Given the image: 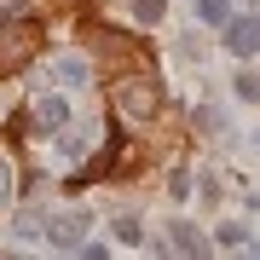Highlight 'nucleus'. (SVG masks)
<instances>
[{
	"label": "nucleus",
	"instance_id": "f257e3e1",
	"mask_svg": "<svg viewBox=\"0 0 260 260\" xmlns=\"http://www.w3.org/2000/svg\"><path fill=\"white\" fill-rule=\"evenodd\" d=\"M110 99H116L127 116H150V110H156V87H150L145 75H127V81H116V87H110Z\"/></svg>",
	"mask_w": 260,
	"mask_h": 260
},
{
	"label": "nucleus",
	"instance_id": "f03ea898",
	"mask_svg": "<svg viewBox=\"0 0 260 260\" xmlns=\"http://www.w3.org/2000/svg\"><path fill=\"white\" fill-rule=\"evenodd\" d=\"M87 225H93V214H87V208H70V214H52V220H47V237L58 243V249H75V243L87 237Z\"/></svg>",
	"mask_w": 260,
	"mask_h": 260
},
{
	"label": "nucleus",
	"instance_id": "7ed1b4c3",
	"mask_svg": "<svg viewBox=\"0 0 260 260\" xmlns=\"http://www.w3.org/2000/svg\"><path fill=\"white\" fill-rule=\"evenodd\" d=\"M162 254H168V260H208V243L197 237L185 220H179V225H168V243H162Z\"/></svg>",
	"mask_w": 260,
	"mask_h": 260
},
{
	"label": "nucleus",
	"instance_id": "20e7f679",
	"mask_svg": "<svg viewBox=\"0 0 260 260\" xmlns=\"http://www.w3.org/2000/svg\"><path fill=\"white\" fill-rule=\"evenodd\" d=\"M225 47H232L237 58L260 52V18H232V23H225Z\"/></svg>",
	"mask_w": 260,
	"mask_h": 260
},
{
	"label": "nucleus",
	"instance_id": "39448f33",
	"mask_svg": "<svg viewBox=\"0 0 260 260\" xmlns=\"http://www.w3.org/2000/svg\"><path fill=\"white\" fill-rule=\"evenodd\" d=\"M35 47H41V29L35 23H18V35H6V58H12V64H23Z\"/></svg>",
	"mask_w": 260,
	"mask_h": 260
},
{
	"label": "nucleus",
	"instance_id": "423d86ee",
	"mask_svg": "<svg viewBox=\"0 0 260 260\" xmlns=\"http://www.w3.org/2000/svg\"><path fill=\"white\" fill-rule=\"evenodd\" d=\"M35 121H41V127H64V121H70V104L58 99V93H47V99H35Z\"/></svg>",
	"mask_w": 260,
	"mask_h": 260
},
{
	"label": "nucleus",
	"instance_id": "0eeeda50",
	"mask_svg": "<svg viewBox=\"0 0 260 260\" xmlns=\"http://www.w3.org/2000/svg\"><path fill=\"white\" fill-rule=\"evenodd\" d=\"M197 18L214 23V29H225V23H232V6H225V0H197Z\"/></svg>",
	"mask_w": 260,
	"mask_h": 260
},
{
	"label": "nucleus",
	"instance_id": "6e6552de",
	"mask_svg": "<svg viewBox=\"0 0 260 260\" xmlns=\"http://www.w3.org/2000/svg\"><path fill=\"white\" fill-rule=\"evenodd\" d=\"M237 99L260 104V75H254V70H243V75H237Z\"/></svg>",
	"mask_w": 260,
	"mask_h": 260
},
{
	"label": "nucleus",
	"instance_id": "1a4fd4ad",
	"mask_svg": "<svg viewBox=\"0 0 260 260\" xmlns=\"http://www.w3.org/2000/svg\"><path fill=\"white\" fill-rule=\"evenodd\" d=\"M12 232H18V237H41V232H47V225H41L35 214H18V220H12Z\"/></svg>",
	"mask_w": 260,
	"mask_h": 260
},
{
	"label": "nucleus",
	"instance_id": "9d476101",
	"mask_svg": "<svg viewBox=\"0 0 260 260\" xmlns=\"http://www.w3.org/2000/svg\"><path fill=\"white\" fill-rule=\"evenodd\" d=\"M133 12H139V23H156L162 12H168V0H139V6H133Z\"/></svg>",
	"mask_w": 260,
	"mask_h": 260
},
{
	"label": "nucleus",
	"instance_id": "9b49d317",
	"mask_svg": "<svg viewBox=\"0 0 260 260\" xmlns=\"http://www.w3.org/2000/svg\"><path fill=\"white\" fill-rule=\"evenodd\" d=\"M220 243H225V249H243V243H249V232H243V225H220Z\"/></svg>",
	"mask_w": 260,
	"mask_h": 260
},
{
	"label": "nucleus",
	"instance_id": "f8f14e48",
	"mask_svg": "<svg viewBox=\"0 0 260 260\" xmlns=\"http://www.w3.org/2000/svg\"><path fill=\"white\" fill-rule=\"evenodd\" d=\"M116 237H121V243H139L145 232H139V220H116Z\"/></svg>",
	"mask_w": 260,
	"mask_h": 260
},
{
	"label": "nucleus",
	"instance_id": "ddd939ff",
	"mask_svg": "<svg viewBox=\"0 0 260 260\" xmlns=\"http://www.w3.org/2000/svg\"><path fill=\"white\" fill-rule=\"evenodd\" d=\"M64 81H87V64H81V58H64Z\"/></svg>",
	"mask_w": 260,
	"mask_h": 260
},
{
	"label": "nucleus",
	"instance_id": "4468645a",
	"mask_svg": "<svg viewBox=\"0 0 260 260\" xmlns=\"http://www.w3.org/2000/svg\"><path fill=\"white\" fill-rule=\"evenodd\" d=\"M12 197V168H0V203Z\"/></svg>",
	"mask_w": 260,
	"mask_h": 260
},
{
	"label": "nucleus",
	"instance_id": "2eb2a0df",
	"mask_svg": "<svg viewBox=\"0 0 260 260\" xmlns=\"http://www.w3.org/2000/svg\"><path fill=\"white\" fill-rule=\"evenodd\" d=\"M0 18H6V0H0Z\"/></svg>",
	"mask_w": 260,
	"mask_h": 260
}]
</instances>
